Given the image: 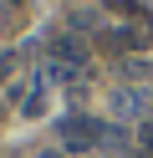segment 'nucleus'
<instances>
[{"label": "nucleus", "instance_id": "nucleus-5", "mask_svg": "<svg viewBox=\"0 0 153 158\" xmlns=\"http://www.w3.org/2000/svg\"><path fill=\"white\" fill-rule=\"evenodd\" d=\"M10 5H20V0H10Z\"/></svg>", "mask_w": 153, "mask_h": 158}, {"label": "nucleus", "instance_id": "nucleus-4", "mask_svg": "<svg viewBox=\"0 0 153 158\" xmlns=\"http://www.w3.org/2000/svg\"><path fill=\"white\" fill-rule=\"evenodd\" d=\"M148 112H153V87H148Z\"/></svg>", "mask_w": 153, "mask_h": 158}, {"label": "nucleus", "instance_id": "nucleus-2", "mask_svg": "<svg viewBox=\"0 0 153 158\" xmlns=\"http://www.w3.org/2000/svg\"><path fill=\"white\" fill-rule=\"evenodd\" d=\"M46 56H56V61H66V66H82V72H92V56H87V41H77V36H51L46 41Z\"/></svg>", "mask_w": 153, "mask_h": 158}, {"label": "nucleus", "instance_id": "nucleus-1", "mask_svg": "<svg viewBox=\"0 0 153 158\" xmlns=\"http://www.w3.org/2000/svg\"><path fill=\"white\" fill-rule=\"evenodd\" d=\"M102 133H107V127H102L97 117H87V112H66L56 123V138H61L66 153H92V148H102Z\"/></svg>", "mask_w": 153, "mask_h": 158}, {"label": "nucleus", "instance_id": "nucleus-3", "mask_svg": "<svg viewBox=\"0 0 153 158\" xmlns=\"http://www.w3.org/2000/svg\"><path fill=\"white\" fill-rule=\"evenodd\" d=\"M41 82H87V72H82V66H66V61H56V56H46V61H41Z\"/></svg>", "mask_w": 153, "mask_h": 158}]
</instances>
